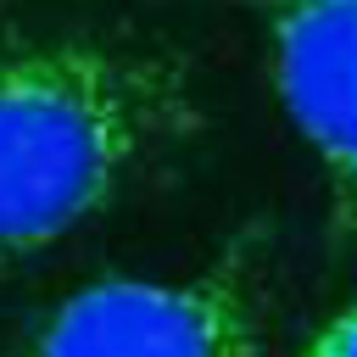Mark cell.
<instances>
[{"label": "cell", "instance_id": "6da1fadb", "mask_svg": "<svg viewBox=\"0 0 357 357\" xmlns=\"http://www.w3.org/2000/svg\"><path fill=\"white\" fill-rule=\"evenodd\" d=\"M195 128L173 56L100 33H0V284L112 212Z\"/></svg>", "mask_w": 357, "mask_h": 357}, {"label": "cell", "instance_id": "7a4b0ae2", "mask_svg": "<svg viewBox=\"0 0 357 357\" xmlns=\"http://www.w3.org/2000/svg\"><path fill=\"white\" fill-rule=\"evenodd\" d=\"M11 357H257L251 245L234 240L195 279L106 273L78 284Z\"/></svg>", "mask_w": 357, "mask_h": 357}, {"label": "cell", "instance_id": "3957f363", "mask_svg": "<svg viewBox=\"0 0 357 357\" xmlns=\"http://www.w3.org/2000/svg\"><path fill=\"white\" fill-rule=\"evenodd\" d=\"M273 95L329 190V234L357 240V0H262Z\"/></svg>", "mask_w": 357, "mask_h": 357}, {"label": "cell", "instance_id": "277c9868", "mask_svg": "<svg viewBox=\"0 0 357 357\" xmlns=\"http://www.w3.org/2000/svg\"><path fill=\"white\" fill-rule=\"evenodd\" d=\"M301 357H357V307L335 312V318L301 346Z\"/></svg>", "mask_w": 357, "mask_h": 357}]
</instances>
